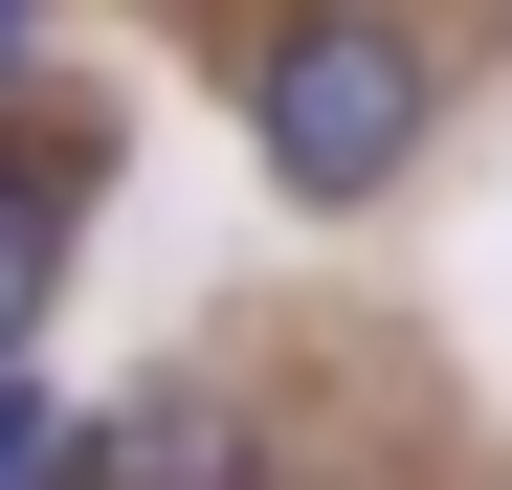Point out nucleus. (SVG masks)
Returning a JSON list of instances; mask_svg holds the SVG:
<instances>
[{
  "label": "nucleus",
  "mask_w": 512,
  "mask_h": 490,
  "mask_svg": "<svg viewBox=\"0 0 512 490\" xmlns=\"http://www.w3.org/2000/svg\"><path fill=\"white\" fill-rule=\"evenodd\" d=\"M423 134H446V45H423L401 0H290V23L245 45V156H268V201L357 223V201H401Z\"/></svg>",
  "instance_id": "1"
},
{
  "label": "nucleus",
  "mask_w": 512,
  "mask_h": 490,
  "mask_svg": "<svg viewBox=\"0 0 512 490\" xmlns=\"http://www.w3.org/2000/svg\"><path fill=\"white\" fill-rule=\"evenodd\" d=\"M67 490H268V446H245L223 379H134L90 446H67Z\"/></svg>",
  "instance_id": "2"
},
{
  "label": "nucleus",
  "mask_w": 512,
  "mask_h": 490,
  "mask_svg": "<svg viewBox=\"0 0 512 490\" xmlns=\"http://www.w3.org/2000/svg\"><path fill=\"white\" fill-rule=\"evenodd\" d=\"M45 290H67V156H0V357L45 335Z\"/></svg>",
  "instance_id": "3"
},
{
  "label": "nucleus",
  "mask_w": 512,
  "mask_h": 490,
  "mask_svg": "<svg viewBox=\"0 0 512 490\" xmlns=\"http://www.w3.org/2000/svg\"><path fill=\"white\" fill-rule=\"evenodd\" d=\"M45 446H67V424H45V379L0 357V490H45Z\"/></svg>",
  "instance_id": "4"
},
{
  "label": "nucleus",
  "mask_w": 512,
  "mask_h": 490,
  "mask_svg": "<svg viewBox=\"0 0 512 490\" xmlns=\"http://www.w3.org/2000/svg\"><path fill=\"white\" fill-rule=\"evenodd\" d=\"M23 45H45V0H0V90H23Z\"/></svg>",
  "instance_id": "5"
}]
</instances>
